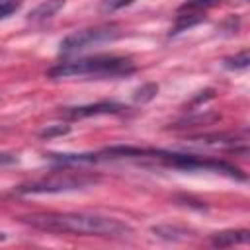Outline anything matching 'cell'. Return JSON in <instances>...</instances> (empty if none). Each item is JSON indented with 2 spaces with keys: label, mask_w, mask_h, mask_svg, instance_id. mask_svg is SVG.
Returning <instances> with one entry per match:
<instances>
[{
  "label": "cell",
  "mask_w": 250,
  "mask_h": 250,
  "mask_svg": "<svg viewBox=\"0 0 250 250\" xmlns=\"http://www.w3.org/2000/svg\"><path fill=\"white\" fill-rule=\"evenodd\" d=\"M21 221L33 229L55 234L123 238L133 232L131 227L119 219L92 213H35L21 217Z\"/></svg>",
  "instance_id": "cell-1"
},
{
  "label": "cell",
  "mask_w": 250,
  "mask_h": 250,
  "mask_svg": "<svg viewBox=\"0 0 250 250\" xmlns=\"http://www.w3.org/2000/svg\"><path fill=\"white\" fill-rule=\"evenodd\" d=\"M137 70L135 62L125 57L96 55L70 62H61L49 70L51 78H117Z\"/></svg>",
  "instance_id": "cell-2"
},
{
  "label": "cell",
  "mask_w": 250,
  "mask_h": 250,
  "mask_svg": "<svg viewBox=\"0 0 250 250\" xmlns=\"http://www.w3.org/2000/svg\"><path fill=\"white\" fill-rule=\"evenodd\" d=\"M98 178L96 176H88V174H55L51 178H43L25 186H20L16 191L18 193H61V191H72V189H80V188H88L92 184H96Z\"/></svg>",
  "instance_id": "cell-3"
},
{
  "label": "cell",
  "mask_w": 250,
  "mask_h": 250,
  "mask_svg": "<svg viewBox=\"0 0 250 250\" xmlns=\"http://www.w3.org/2000/svg\"><path fill=\"white\" fill-rule=\"evenodd\" d=\"M117 37H119L117 27L102 25V27H90V29L74 31V33L66 35L59 47H61V53H78V51H84L88 47H94V45H100L105 41H113Z\"/></svg>",
  "instance_id": "cell-4"
},
{
  "label": "cell",
  "mask_w": 250,
  "mask_h": 250,
  "mask_svg": "<svg viewBox=\"0 0 250 250\" xmlns=\"http://www.w3.org/2000/svg\"><path fill=\"white\" fill-rule=\"evenodd\" d=\"M123 109H125V105H121L117 102H98V104H90V105L66 107L64 109V115L68 119H82V117L100 115V113H121Z\"/></svg>",
  "instance_id": "cell-5"
},
{
  "label": "cell",
  "mask_w": 250,
  "mask_h": 250,
  "mask_svg": "<svg viewBox=\"0 0 250 250\" xmlns=\"http://www.w3.org/2000/svg\"><path fill=\"white\" fill-rule=\"evenodd\" d=\"M62 6H64V0H45V2H41L35 10L29 12V20H31V21L49 20V18H53Z\"/></svg>",
  "instance_id": "cell-6"
},
{
  "label": "cell",
  "mask_w": 250,
  "mask_h": 250,
  "mask_svg": "<svg viewBox=\"0 0 250 250\" xmlns=\"http://www.w3.org/2000/svg\"><path fill=\"white\" fill-rule=\"evenodd\" d=\"M250 240L248 230H229V232H219L213 236V246H232V244H246Z\"/></svg>",
  "instance_id": "cell-7"
},
{
  "label": "cell",
  "mask_w": 250,
  "mask_h": 250,
  "mask_svg": "<svg viewBox=\"0 0 250 250\" xmlns=\"http://www.w3.org/2000/svg\"><path fill=\"white\" fill-rule=\"evenodd\" d=\"M221 0H186L180 8H178V14H199L203 16L205 10L213 8L215 4H219Z\"/></svg>",
  "instance_id": "cell-8"
},
{
  "label": "cell",
  "mask_w": 250,
  "mask_h": 250,
  "mask_svg": "<svg viewBox=\"0 0 250 250\" xmlns=\"http://www.w3.org/2000/svg\"><path fill=\"white\" fill-rule=\"evenodd\" d=\"M248 62H250L248 51H242V53H238V55H234V57L225 59V66H227V68H246Z\"/></svg>",
  "instance_id": "cell-9"
},
{
  "label": "cell",
  "mask_w": 250,
  "mask_h": 250,
  "mask_svg": "<svg viewBox=\"0 0 250 250\" xmlns=\"http://www.w3.org/2000/svg\"><path fill=\"white\" fill-rule=\"evenodd\" d=\"M20 4H21L20 0H0V20H4L8 16H12L14 12H18Z\"/></svg>",
  "instance_id": "cell-10"
},
{
  "label": "cell",
  "mask_w": 250,
  "mask_h": 250,
  "mask_svg": "<svg viewBox=\"0 0 250 250\" xmlns=\"http://www.w3.org/2000/svg\"><path fill=\"white\" fill-rule=\"evenodd\" d=\"M133 2H137V0H102V10L104 12H115V10H121Z\"/></svg>",
  "instance_id": "cell-11"
},
{
  "label": "cell",
  "mask_w": 250,
  "mask_h": 250,
  "mask_svg": "<svg viewBox=\"0 0 250 250\" xmlns=\"http://www.w3.org/2000/svg\"><path fill=\"white\" fill-rule=\"evenodd\" d=\"M152 94H156V86H154V84H150V86L139 90V92H137V100H150Z\"/></svg>",
  "instance_id": "cell-12"
},
{
  "label": "cell",
  "mask_w": 250,
  "mask_h": 250,
  "mask_svg": "<svg viewBox=\"0 0 250 250\" xmlns=\"http://www.w3.org/2000/svg\"><path fill=\"white\" fill-rule=\"evenodd\" d=\"M16 162V156L10 154V152H0V166H6V164H14Z\"/></svg>",
  "instance_id": "cell-13"
},
{
  "label": "cell",
  "mask_w": 250,
  "mask_h": 250,
  "mask_svg": "<svg viewBox=\"0 0 250 250\" xmlns=\"http://www.w3.org/2000/svg\"><path fill=\"white\" fill-rule=\"evenodd\" d=\"M68 127H57V129H49L43 133V137H51V135H59V133H66Z\"/></svg>",
  "instance_id": "cell-14"
}]
</instances>
